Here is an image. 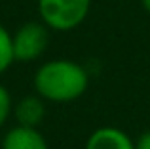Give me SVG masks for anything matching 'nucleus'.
Listing matches in <instances>:
<instances>
[{
	"instance_id": "obj_1",
	"label": "nucleus",
	"mask_w": 150,
	"mask_h": 149,
	"mask_svg": "<svg viewBox=\"0 0 150 149\" xmlns=\"http://www.w3.org/2000/svg\"><path fill=\"white\" fill-rule=\"evenodd\" d=\"M36 94L51 103H70L86 94L89 73L72 59H50L36 69L33 78Z\"/></svg>"
},
{
	"instance_id": "obj_2",
	"label": "nucleus",
	"mask_w": 150,
	"mask_h": 149,
	"mask_svg": "<svg viewBox=\"0 0 150 149\" xmlns=\"http://www.w3.org/2000/svg\"><path fill=\"white\" fill-rule=\"evenodd\" d=\"M40 21L50 31L69 33L86 21L93 0H36Z\"/></svg>"
},
{
	"instance_id": "obj_3",
	"label": "nucleus",
	"mask_w": 150,
	"mask_h": 149,
	"mask_svg": "<svg viewBox=\"0 0 150 149\" xmlns=\"http://www.w3.org/2000/svg\"><path fill=\"white\" fill-rule=\"evenodd\" d=\"M13 57L17 63L40 59L50 46V29L42 21H27L11 34Z\"/></svg>"
},
{
	"instance_id": "obj_4",
	"label": "nucleus",
	"mask_w": 150,
	"mask_h": 149,
	"mask_svg": "<svg viewBox=\"0 0 150 149\" xmlns=\"http://www.w3.org/2000/svg\"><path fill=\"white\" fill-rule=\"evenodd\" d=\"M84 149H135V140L116 126H101L89 134Z\"/></svg>"
},
{
	"instance_id": "obj_5",
	"label": "nucleus",
	"mask_w": 150,
	"mask_h": 149,
	"mask_svg": "<svg viewBox=\"0 0 150 149\" xmlns=\"http://www.w3.org/2000/svg\"><path fill=\"white\" fill-rule=\"evenodd\" d=\"M13 117L19 126L38 128L46 119V100L38 94L25 96L13 105Z\"/></svg>"
},
{
	"instance_id": "obj_6",
	"label": "nucleus",
	"mask_w": 150,
	"mask_h": 149,
	"mask_svg": "<svg viewBox=\"0 0 150 149\" xmlns=\"http://www.w3.org/2000/svg\"><path fill=\"white\" fill-rule=\"evenodd\" d=\"M2 149H50V145L38 128L15 124L4 134Z\"/></svg>"
},
{
	"instance_id": "obj_7",
	"label": "nucleus",
	"mask_w": 150,
	"mask_h": 149,
	"mask_svg": "<svg viewBox=\"0 0 150 149\" xmlns=\"http://www.w3.org/2000/svg\"><path fill=\"white\" fill-rule=\"evenodd\" d=\"M15 63L13 46H11V33L0 23V77Z\"/></svg>"
},
{
	"instance_id": "obj_8",
	"label": "nucleus",
	"mask_w": 150,
	"mask_h": 149,
	"mask_svg": "<svg viewBox=\"0 0 150 149\" xmlns=\"http://www.w3.org/2000/svg\"><path fill=\"white\" fill-rule=\"evenodd\" d=\"M10 115H13V100H11L10 90L4 84H0V130L8 122Z\"/></svg>"
},
{
	"instance_id": "obj_9",
	"label": "nucleus",
	"mask_w": 150,
	"mask_h": 149,
	"mask_svg": "<svg viewBox=\"0 0 150 149\" xmlns=\"http://www.w3.org/2000/svg\"><path fill=\"white\" fill-rule=\"evenodd\" d=\"M135 149H150V130H144L135 140Z\"/></svg>"
},
{
	"instance_id": "obj_10",
	"label": "nucleus",
	"mask_w": 150,
	"mask_h": 149,
	"mask_svg": "<svg viewBox=\"0 0 150 149\" xmlns=\"http://www.w3.org/2000/svg\"><path fill=\"white\" fill-rule=\"evenodd\" d=\"M141 4H143L144 11H146V14H150V0H141Z\"/></svg>"
}]
</instances>
